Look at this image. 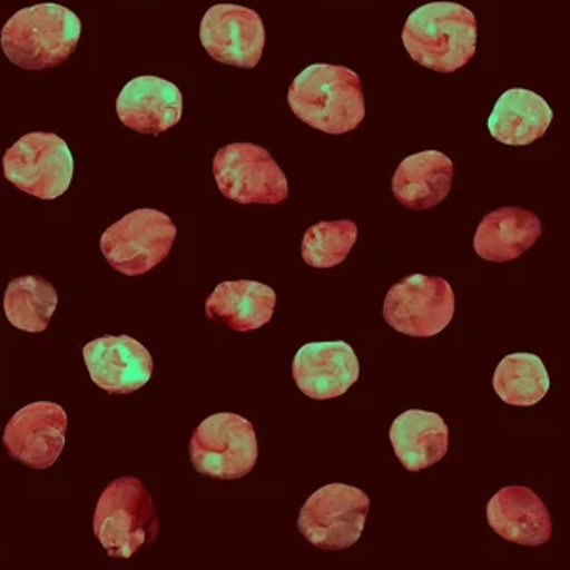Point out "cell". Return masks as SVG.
<instances>
[{"mask_svg":"<svg viewBox=\"0 0 570 570\" xmlns=\"http://www.w3.org/2000/svg\"><path fill=\"white\" fill-rule=\"evenodd\" d=\"M287 104L298 120L330 136L354 131L365 118L362 78L344 66L306 67L289 86Z\"/></svg>","mask_w":570,"mask_h":570,"instance_id":"1","label":"cell"},{"mask_svg":"<svg viewBox=\"0 0 570 570\" xmlns=\"http://www.w3.org/2000/svg\"><path fill=\"white\" fill-rule=\"evenodd\" d=\"M403 46L416 63L435 72H454L475 56L478 23L472 10L456 2H430L409 16Z\"/></svg>","mask_w":570,"mask_h":570,"instance_id":"2","label":"cell"},{"mask_svg":"<svg viewBox=\"0 0 570 570\" xmlns=\"http://www.w3.org/2000/svg\"><path fill=\"white\" fill-rule=\"evenodd\" d=\"M82 33V23L69 8L35 4L13 13L2 27V52L26 71H46L69 61Z\"/></svg>","mask_w":570,"mask_h":570,"instance_id":"3","label":"cell"},{"mask_svg":"<svg viewBox=\"0 0 570 570\" xmlns=\"http://www.w3.org/2000/svg\"><path fill=\"white\" fill-rule=\"evenodd\" d=\"M160 531L155 502L136 475H122L109 483L94 513V534L107 556L130 559L155 542Z\"/></svg>","mask_w":570,"mask_h":570,"instance_id":"4","label":"cell"},{"mask_svg":"<svg viewBox=\"0 0 570 570\" xmlns=\"http://www.w3.org/2000/svg\"><path fill=\"white\" fill-rule=\"evenodd\" d=\"M196 472L212 480L234 481L253 472L259 441L252 422L236 413H217L200 422L188 443Z\"/></svg>","mask_w":570,"mask_h":570,"instance_id":"5","label":"cell"},{"mask_svg":"<svg viewBox=\"0 0 570 570\" xmlns=\"http://www.w3.org/2000/svg\"><path fill=\"white\" fill-rule=\"evenodd\" d=\"M4 177L21 193L56 200L71 187L75 158L67 142L50 131L20 137L2 158Z\"/></svg>","mask_w":570,"mask_h":570,"instance_id":"6","label":"cell"},{"mask_svg":"<svg viewBox=\"0 0 570 570\" xmlns=\"http://www.w3.org/2000/svg\"><path fill=\"white\" fill-rule=\"evenodd\" d=\"M177 228L158 209H136L110 225L101 236V253L117 273L142 276L168 259Z\"/></svg>","mask_w":570,"mask_h":570,"instance_id":"7","label":"cell"},{"mask_svg":"<svg viewBox=\"0 0 570 570\" xmlns=\"http://www.w3.org/2000/svg\"><path fill=\"white\" fill-rule=\"evenodd\" d=\"M370 504V497L357 487H322L301 508L298 532L320 550H348L362 538Z\"/></svg>","mask_w":570,"mask_h":570,"instance_id":"8","label":"cell"},{"mask_svg":"<svg viewBox=\"0 0 570 570\" xmlns=\"http://www.w3.org/2000/svg\"><path fill=\"white\" fill-rule=\"evenodd\" d=\"M454 306L456 301L448 279L413 274L390 287L383 316L397 333L426 338L440 335L451 324Z\"/></svg>","mask_w":570,"mask_h":570,"instance_id":"9","label":"cell"},{"mask_svg":"<svg viewBox=\"0 0 570 570\" xmlns=\"http://www.w3.org/2000/svg\"><path fill=\"white\" fill-rule=\"evenodd\" d=\"M214 176L223 196L238 204H282L289 183L268 150L253 142H233L217 150Z\"/></svg>","mask_w":570,"mask_h":570,"instance_id":"10","label":"cell"},{"mask_svg":"<svg viewBox=\"0 0 570 570\" xmlns=\"http://www.w3.org/2000/svg\"><path fill=\"white\" fill-rule=\"evenodd\" d=\"M202 46L225 66L253 69L265 50V26L259 13L240 4H215L200 23Z\"/></svg>","mask_w":570,"mask_h":570,"instance_id":"11","label":"cell"},{"mask_svg":"<svg viewBox=\"0 0 570 570\" xmlns=\"http://www.w3.org/2000/svg\"><path fill=\"white\" fill-rule=\"evenodd\" d=\"M66 409L53 402H35L10 419L2 445L13 461L40 472L58 462L66 448Z\"/></svg>","mask_w":570,"mask_h":570,"instance_id":"12","label":"cell"},{"mask_svg":"<svg viewBox=\"0 0 570 570\" xmlns=\"http://www.w3.org/2000/svg\"><path fill=\"white\" fill-rule=\"evenodd\" d=\"M82 356L91 381L110 395L134 394L155 371L150 352L128 335L96 338L86 344Z\"/></svg>","mask_w":570,"mask_h":570,"instance_id":"13","label":"cell"},{"mask_svg":"<svg viewBox=\"0 0 570 570\" xmlns=\"http://www.w3.org/2000/svg\"><path fill=\"white\" fill-rule=\"evenodd\" d=\"M293 379L311 400H335L346 394L360 379V362L351 344L308 343L295 354Z\"/></svg>","mask_w":570,"mask_h":570,"instance_id":"14","label":"cell"},{"mask_svg":"<svg viewBox=\"0 0 570 570\" xmlns=\"http://www.w3.org/2000/svg\"><path fill=\"white\" fill-rule=\"evenodd\" d=\"M117 115L126 128L137 134L160 136L181 120V91L164 78H134L118 96Z\"/></svg>","mask_w":570,"mask_h":570,"instance_id":"15","label":"cell"},{"mask_svg":"<svg viewBox=\"0 0 570 570\" xmlns=\"http://www.w3.org/2000/svg\"><path fill=\"white\" fill-rule=\"evenodd\" d=\"M487 523L500 538L529 548L548 544L553 529L548 505L523 485L504 487L489 500Z\"/></svg>","mask_w":570,"mask_h":570,"instance_id":"16","label":"cell"},{"mask_svg":"<svg viewBox=\"0 0 570 570\" xmlns=\"http://www.w3.org/2000/svg\"><path fill=\"white\" fill-rule=\"evenodd\" d=\"M453 163L440 150H422L405 158L392 177V195L411 212H428L448 198Z\"/></svg>","mask_w":570,"mask_h":570,"instance_id":"17","label":"cell"},{"mask_svg":"<svg viewBox=\"0 0 570 570\" xmlns=\"http://www.w3.org/2000/svg\"><path fill=\"white\" fill-rule=\"evenodd\" d=\"M276 301L273 287L259 282H223L206 301V316L236 333H249L273 320Z\"/></svg>","mask_w":570,"mask_h":570,"instance_id":"18","label":"cell"},{"mask_svg":"<svg viewBox=\"0 0 570 570\" xmlns=\"http://www.w3.org/2000/svg\"><path fill=\"white\" fill-rule=\"evenodd\" d=\"M542 234V223L529 209H494L481 219L473 236V249L489 263H508L529 252Z\"/></svg>","mask_w":570,"mask_h":570,"instance_id":"19","label":"cell"},{"mask_svg":"<svg viewBox=\"0 0 570 570\" xmlns=\"http://www.w3.org/2000/svg\"><path fill=\"white\" fill-rule=\"evenodd\" d=\"M390 441L405 470L422 472L448 454L449 428L440 415L411 409L392 422Z\"/></svg>","mask_w":570,"mask_h":570,"instance_id":"20","label":"cell"},{"mask_svg":"<svg viewBox=\"0 0 570 570\" xmlns=\"http://www.w3.org/2000/svg\"><path fill=\"white\" fill-rule=\"evenodd\" d=\"M551 120L553 110L544 98L525 88H512L500 96L487 126L497 141L523 147L544 137Z\"/></svg>","mask_w":570,"mask_h":570,"instance_id":"21","label":"cell"},{"mask_svg":"<svg viewBox=\"0 0 570 570\" xmlns=\"http://www.w3.org/2000/svg\"><path fill=\"white\" fill-rule=\"evenodd\" d=\"M493 389L508 405L532 407L548 395L550 375L540 357L519 352L499 363L493 375Z\"/></svg>","mask_w":570,"mask_h":570,"instance_id":"22","label":"cell"},{"mask_svg":"<svg viewBox=\"0 0 570 570\" xmlns=\"http://www.w3.org/2000/svg\"><path fill=\"white\" fill-rule=\"evenodd\" d=\"M58 308V292L40 276H20L4 292V314L16 330L42 333Z\"/></svg>","mask_w":570,"mask_h":570,"instance_id":"23","label":"cell"},{"mask_svg":"<svg viewBox=\"0 0 570 570\" xmlns=\"http://www.w3.org/2000/svg\"><path fill=\"white\" fill-rule=\"evenodd\" d=\"M356 240L357 225L354 220H322L306 230L301 255L312 268H333L348 259Z\"/></svg>","mask_w":570,"mask_h":570,"instance_id":"24","label":"cell"}]
</instances>
